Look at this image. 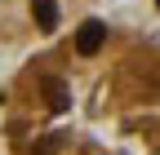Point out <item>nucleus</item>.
<instances>
[{
  "label": "nucleus",
  "mask_w": 160,
  "mask_h": 155,
  "mask_svg": "<svg viewBox=\"0 0 160 155\" xmlns=\"http://www.w3.org/2000/svg\"><path fill=\"white\" fill-rule=\"evenodd\" d=\"M49 98H53V106H67V93H62V84H58V80L49 84Z\"/></svg>",
  "instance_id": "3"
},
{
  "label": "nucleus",
  "mask_w": 160,
  "mask_h": 155,
  "mask_svg": "<svg viewBox=\"0 0 160 155\" xmlns=\"http://www.w3.org/2000/svg\"><path fill=\"white\" fill-rule=\"evenodd\" d=\"M102 40H107V27L102 22H85V27L76 31V53L80 58H93L98 49H102Z\"/></svg>",
  "instance_id": "1"
},
{
  "label": "nucleus",
  "mask_w": 160,
  "mask_h": 155,
  "mask_svg": "<svg viewBox=\"0 0 160 155\" xmlns=\"http://www.w3.org/2000/svg\"><path fill=\"white\" fill-rule=\"evenodd\" d=\"M156 5H160V0H156Z\"/></svg>",
  "instance_id": "4"
},
{
  "label": "nucleus",
  "mask_w": 160,
  "mask_h": 155,
  "mask_svg": "<svg viewBox=\"0 0 160 155\" xmlns=\"http://www.w3.org/2000/svg\"><path fill=\"white\" fill-rule=\"evenodd\" d=\"M31 9H36V22L45 27V31H53V27H58V5H53V0H36Z\"/></svg>",
  "instance_id": "2"
}]
</instances>
